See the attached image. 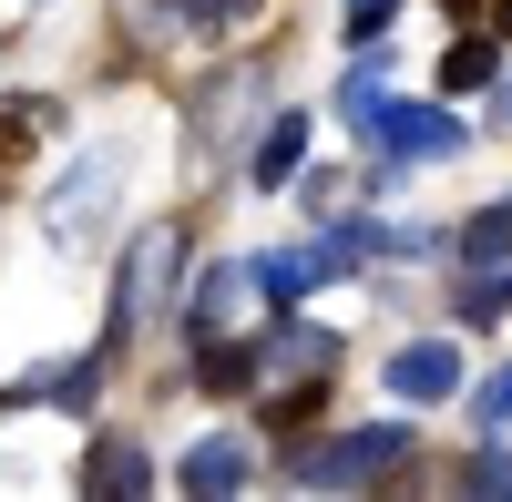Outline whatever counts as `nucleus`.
I'll use <instances>...</instances> for the list:
<instances>
[{
	"instance_id": "nucleus-16",
	"label": "nucleus",
	"mask_w": 512,
	"mask_h": 502,
	"mask_svg": "<svg viewBox=\"0 0 512 502\" xmlns=\"http://www.w3.org/2000/svg\"><path fill=\"white\" fill-rule=\"evenodd\" d=\"M512 308V267H472V287H461V318H502Z\"/></svg>"
},
{
	"instance_id": "nucleus-4",
	"label": "nucleus",
	"mask_w": 512,
	"mask_h": 502,
	"mask_svg": "<svg viewBox=\"0 0 512 502\" xmlns=\"http://www.w3.org/2000/svg\"><path fill=\"white\" fill-rule=\"evenodd\" d=\"M175 267H185V236H175V226H144L134 246H123V287H113V339H123V328H144V318L164 308Z\"/></svg>"
},
{
	"instance_id": "nucleus-6",
	"label": "nucleus",
	"mask_w": 512,
	"mask_h": 502,
	"mask_svg": "<svg viewBox=\"0 0 512 502\" xmlns=\"http://www.w3.org/2000/svg\"><path fill=\"white\" fill-rule=\"evenodd\" d=\"M338 359V328L318 318H277V328H256V380H308V369Z\"/></svg>"
},
{
	"instance_id": "nucleus-7",
	"label": "nucleus",
	"mask_w": 512,
	"mask_h": 502,
	"mask_svg": "<svg viewBox=\"0 0 512 502\" xmlns=\"http://www.w3.org/2000/svg\"><path fill=\"white\" fill-rule=\"evenodd\" d=\"M451 390H461V349H451V339L390 349V400H451Z\"/></svg>"
},
{
	"instance_id": "nucleus-2",
	"label": "nucleus",
	"mask_w": 512,
	"mask_h": 502,
	"mask_svg": "<svg viewBox=\"0 0 512 502\" xmlns=\"http://www.w3.org/2000/svg\"><path fill=\"white\" fill-rule=\"evenodd\" d=\"M400 462H410V431L379 421V431H338V441L287 451V482L297 492H349V482H379V472H400Z\"/></svg>"
},
{
	"instance_id": "nucleus-19",
	"label": "nucleus",
	"mask_w": 512,
	"mask_h": 502,
	"mask_svg": "<svg viewBox=\"0 0 512 502\" xmlns=\"http://www.w3.org/2000/svg\"><path fill=\"white\" fill-rule=\"evenodd\" d=\"M482 431H512V369H492V380H482Z\"/></svg>"
},
{
	"instance_id": "nucleus-12",
	"label": "nucleus",
	"mask_w": 512,
	"mask_h": 502,
	"mask_svg": "<svg viewBox=\"0 0 512 502\" xmlns=\"http://www.w3.org/2000/svg\"><path fill=\"white\" fill-rule=\"evenodd\" d=\"M451 257H461V267H512V195L482 205L472 226H451Z\"/></svg>"
},
{
	"instance_id": "nucleus-20",
	"label": "nucleus",
	"mask_w": 512,
	"mask_h": 502,
	"mask_svg": "<svg viewBox=\"0 0 512 502\" xmlns=\"http://www.w3.org/2000/svg\"><path fill=\"white\" fill-rule=\"evenodd\" d=\"M451 21H492V0H451Z\"/></svg>"
},
{
	"instance_id": "nucleus-17",
	"label": "nucleus",
	"mask_w": 512,
	"mask_h": 502,
	"mask_svg": "<svg viewBox=\"0 0 512 502\" xmlns=\"http://www.w3.org/2000/svg\"><path fill=\"white\" fill-rule=\"evenodd\" d=\"M472 492H482V502H502V492H512V431H492V451L472 462Z\"/></svg>"
},
{
	"instance_id": "nucleus-22",
	"label": "nucleus",
	"mask_w": 512,
	"mask_h": 502,
	"mask_svg": "<svg viewBox=\"0 0 512 502\" xmlns=\"http://www.w3.org/2000/svg\"><path fill=\"white\" fill-rule=\"evenodd\" d=\"M502 113H512V93H502Z\"/></svg>"
},
{
	"instance_id": "nucleus-11",
	"label": "nucleus",
	"mask_w": 512,
	"mask_h": 502,
	"mask_svg": "<svg viewBox=\"0 0 512 502\" xmlns=\"http://www.w3.org/2000/svg\"><path fill=\"white\" fill-rule=\"evenodd\" d=\"M338 123H349V134H379V123H390V62H349V82H338Z\"/></svg>"
},
{
	"instance_id": "nucleus-1",
	"label": "nucleus",
	"mask_w": 512,
	"mask_h": 502,
	"mask_svg": "<svg viewBox=\"0 0 512 502\" xmlns=\"http://www.w3.org/2000/svg\"><path fill=\"white\" fill-rule=\"evenodd\" d=\"M379 236L369 216L359 226H328V236H308V246H267V257H246V277H256V298H308V287H328V277H359V257H379Z\"/></svg>"
},
{
	"instance_id": "nucleus-10",
	"label": "nucleus",
	"mask_w": 512,
	"mask_h": 502,
	"mask_svg": "<svg viewBox=\"0 0 512 502\" xmlns=\"http://www.w3.org/2000/svg\"><path fill=\"white\" fill-rule=\"evenodd\" d=\"M82 482H93V492H144L154 462H144V441H134V431H103L93 451H82Z\"/></svg>"
},
{
	"instance_id": "nucleus-14",
	"label": "nucleus",
	"mask_w": 512,
	"mask_h": 502,
	"mask_svg": "<svg viewBox=\"0 0 512 502\" xmlns=\"http://www.w3.org/2000/svg\"><path fill=\"white\" fill-rule=\"evenodd\" d=\"M195 380H205V390H216V400H226V390H246V380H256V339L236 349V339H226V328H216V339H205V359H195Z\"/></svg>"
},
{
	"instance_id": "nucleus-5",
	"label": "nucleus",
	"mask_w": 512,
	"mask_h": 502,
	"mask_svg": "<svg viewBox=\"0 0 512 502\" xmlns=\"http://www.w3.org/2000/svg\"><path fill=\"white\" fill-rule=\"evenodd\" d=\"M113 195H123V154L103 144V154H82V175H72V185H52V195H41V226H52L62 246H82V236H93V216H103Z\"/></svg>"
},
{
	"instance_id": "nucleus-8",
	"label": "nucleus",
	"mask_w": 512,
	"mask_h": 502,
	"mask_svg": "<svg viewBox=\"0 0 512 502\" xmlns=\"http://www.w3.org/2000/svg\"><path fill=\"white\" fill-rule=\"evenodd\" d=\"M185 492H205V502H236V492H246V441L205 431V441L185 451Z\"/></svg>"
},
{
	"instance_id": "nucleus-9",
	"label": "nucleus",
	"mask_w": 512,
	"mask_h": 502,
	"mask_svg": "<svg viewBox=\"0 0 512 502\" xmlns=\"http://www.w3.org/2000/svg\"><path fill=\"white\" fill-rule=\"evenodd\" d=\"M256 21V0H154V31H185V41H226Z\"/></svg>"
},
{
	"instance_id": "nucleus-3",
	"label": "nucleus",
	"mask_w": 512,
	"mask_h": 502,
	"mask_svg": "<svg viewBox=\"0 0 512 502\" xmlns=\"http://www.w3.org/2000/svg\"><path fill=\"white\" fill-rule=\"evenodd\" d=\"M461 144V113L451 103H390V123L369 134V154H379V175H410V164H451Z\"/></svg>"
},
{
	"instance_id": "nucleus-15",
	"label": "nucleus",
	"mask_w": 512,
	"mask_h": 502,
	"mask_svg": "<svg viewBox=\"0 0 512 502\" xmlns=\"http://www.w3.org/2000/svg\"><path fill=\"white\" fill-rule=\"evenodd\" d=\"M492 62H502V52H492L482 31H472V41H451V52H441V93H472V82H492Z\"/></svg>"
},
{
	"instance_id": "nucleus-21",
	"label": "nucleus",
	"mask_w": 512,
	"mask_h": 502,
	"mask_svg": "<svg viewBox=\"0 0 512 502\" xmlns=\"http://www.w3.org/2000/svg\"><path fill=\"white\" fill-rule=\"evenodd\" d=\"M492 31H502V41H512V0H492Z\"/></svg>"
},
{
	"instance_id": "nucleus-13",
	"label": "nucleus",
	"mask_w": 512,
	"mask_h": 502,
	"mask_svg": "<svg viewBox=\"0 0 512 502\" xmlns=\"http://www.w3.org/2000/svg\"><path fill=\"white\" fill-rule=\"evenodd\" d=\"M297 154H308V123H297V113H277L267 123V134H256V185H297Z\"/></svg>"
},
{
	"instance_id": "nucleus-18",
	"label": "nucleus",
	"mask_w": 512,
	"mask_h": 502,
	"mask_svg": "<svg viewBox=\"0 0 512 502\" xmlns=\"http://www.w3.org/2000/svg\"><path fill=\"white\" fill-rule=\"evenodd\" d=\"M390 11H400V0H349V11H338V31H349V52H359V41H379V31H390Z\"/></svg>"
}]
</instances>
